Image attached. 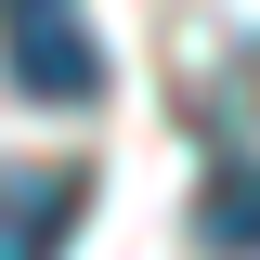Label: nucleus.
Here are the masks:
<instances>
[{"label": "nucleus", "instance_id": "obj_1", "mask_svg": "<svg viewBox=\"0 0 260 260\" xmlns=\"http://www.w3.org/2000/svg\"><path fill=\"white\" fill-rule=\"evenodd\" d=\"M0 78L26 104H91L104 91V39L65 13V0H26V13H0Z\"/></svg>", "mask_w": 260, "mask_h": 260}, {"label": "nucleus", "instance_id": "obj_2", "mask_svg": "<svg viewBox=\"0 0 260 260\" xmlns=\"http://www.w3.org/2000/svg\"><path fill=\"white\" fill-rule=\"evenodd\" d=\"M78 208H91L78 169H0V260H65Z\"/></svg>", "mask_w": 260, "mask_h": 260}, {"label": "nucleus", "instance_id": "obj_3", "mask_svg": "<svg viewBox=\"0 0 260 260\" xmlns=\"http://www.w3.org/2000/svg\"><path fill=\"white\" fill-rule=\"evenodd\" d=\"M195 247L208 260H260V156H221L195 182Z\"/></svg>", "mask_w": 260, "mask_h": 260}, {"label": "nucleus", "instance_id": "obj_4", "mask_svg": "<svg viewBox=\"0 0 260 260\" xmlns=\"http://www.w3.org/2000/svg\"><path fill=\"white\" fill-rule=\"evenodd\" d=\"M0 13H26V0H0Z\"/></svg>", "mask_w": 260, "mask_h": 260}]
</instances>
